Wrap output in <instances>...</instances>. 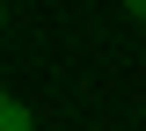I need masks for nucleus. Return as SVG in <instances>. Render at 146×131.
Wrapping results in <instances>:
<instances>
[{
  "label": "nucleus",
  "instance_id": "obj_2",
  "mask_svg": "<svg viewBox=\"0 0 146 131\" xmlns=\"http://www.w3.org/2000/svg\"><path fill=\"white\" fill-rule=\"evenodd\" d=\"M124 15H131V22H146V0H124Z\"/></svg>",
  "mask_w": 146,
  "mask_h": 131
},
{
  "label": "nucleus",
  "instance_id": "obj_1",
  "mask_svg": "<svg viewBox=\"0 0 146 131\" xmlns=\"http://www.w3.org/2000/svg\"><path fill=\"white\" fill-rule=\"evenodd\" d=\"M0 131H36L29 102H15V95H0Z\"/></svg>",
  "mask_w": 146,
  "mask_h": 131
},
{
  "label": "nucleus",
  "instance_id": "obj_3",
  "mask_svg": "<svg viewBox=\"0 0 146 131\" xmlns=\"http://www.w3.org/2000/svg\"><path fill=\"white\" fill-rule=\"evenodd\" d=\"M0 29H7V7H0Z\"/></svg>",
  "mask_w": 146,
  "mask_h": 131
}]
</instances>
